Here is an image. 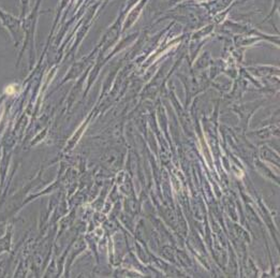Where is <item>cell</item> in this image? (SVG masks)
I'll use <instances>...</instances> for the list:
<instances>
[{"mask_svg":"<svg viewBox=\"0 0 280 278\" xmlns=\"http://www.w3.org/2000/svg\"><path fill=\"white\" fill-rule=\"evenodd\" d=\"M18 90H20V88H18V86H17L16 84H10V85H8V86L6 87L4 93H7L8 96H13V95H15L16 93H18Z\"/></svg>","mask_w":280,"mask_h":278,"instance_id":"6da1fadb","label":"cell"}]
</instances>
